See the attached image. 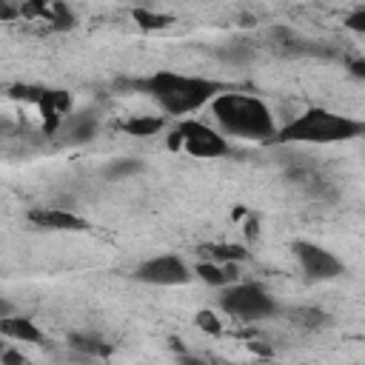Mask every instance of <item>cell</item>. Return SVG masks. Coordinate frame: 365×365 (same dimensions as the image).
<instances>
[{
    "instance_id": "cell-9",
    "label": "cell",
    "mask_w": 365,
    "mask_h": 365,
    "mask_svg": "<svg viewBox=\"0 0 365 365\" xmlns=\"http://www.w3.org/2000/svg\"><path fill=\"white\" fill-rule=\"evenodd\" d=\"M54 134H57L63 143H68V145H83V143L94 140V134H97V114H94V111L68 114V117L57 125Z\"/></svg>"
},
{
    "instance_id": "cell-27",
    "label": "cell",
    "mask_w": 365,
    "mask_h": 365,
    "mask_svg": "<svg viewBox=\"0 0 365 365\" xmlns=\"http://www.w3.org/2000/svg\"><path fill=\"white\" fill-rule=\"evenodd\" d=\"M299 365H305V362H299Z\"/></svg>"
},
{
    "instance_id": "cell-21",
    "label": "cell",
    "mask_w": 365,
    "mask_h": 365,
    "mask_svg": "<svg viewBox=\"0 0 365 365\" xmlns=\"http://www.w3.org/2000/svg\"><path fill=\"white\" fill-rule=\"evenodd\" d=\"M0 362H3V365H29V362H26L17 351H11V348H6V351L0 354Z\"/></svg>"
},
{
    "instance_id": "cell-1",
    "label": "cell",
    "mask_w": 365,
    "mask_h": 365,
    "mask_svg": "<svg viewBox=\"0 0 365 365\" xmlns=\"http://www.w3.org/2000/svg\"><path fill=\"white\" fill-rule=\"evenodd\" d=\"M134 88H140L151 100H157L160 108L171 117L194 114L222 91V86L217 80L194 77V74H177V71H154L148 77L134 80Z\"/></svg>"
},
{
    "instance_id": "cell-12",
    "label": "cell",
    "mask_w": 365,
    "mask_h": 365,
    "mask_svg": "<svg viewBox=\"0 0 365 365\" xmlns=\"http://www.w3.org/2000/svg\"><path fill=\"white\" fill-rule=\"evenodd\" d=\"M194 271H197V277H200L202 282H208V285H214V288H225V285H231V282L237 279V268H234V265L200 262Z\"/></svg>"
},
{
    "instance_id": "cell-19",
    "label": "cell",
    "mask_w": 365,
    "mask_h": 365,
    "mask_svg": "<svg viewBox=\"0 0 365 365\" xmlns=\"http://www.w3.org/2000/svg\"><path fill=\"white\" fill-rule=\"evenodd\" d=\"M197 325H200L202 331H208V334H220V331H222V325L217 322V317H214L211 311H200V314H197Z\"/></svg>"
},
{
    "instance_id": "cell-7",
    "label": "cell",
    "mask_w": 365,
    "mask_h": 365,
    "mask_svg": "<svg viewBox=\"0 0 365 365\" xmlns=\"http://www.w3.org/2000/svg\"><path fill=\"white\" fill-rule=\"evenodd\" d=\"M294 254L305 271V277L311 279H336L342 274V262L322 245L308 242V240H297L294 242Z\"/></svg>"
},
{
    "instance_id": "cell-25",
    "label": "cell",
    "mask_w": 365,
    "mask_h": 365,
    "mask_svg": "<svg viewBox=\"0 0 365 365\" xmlns=\"http://www.w3.org/2000/svg\"><path fill=\"white\" fill-rule=\"evenodd\" d=\"M351 71H354L356 77H365V63H362V60H354V63H351Z\"/></svg>"
},
{
    "instance_id": "cell-22",
    "label": "cell",
    "mask_w": 365,
    "mask_h": 365,
    "mask_svg": "<svg viewBox=\"0 0 365 365\" xmlns=\"http://www.w3.org/2000/svg\"><path fill=\"white\" fill-rule=\"evenodd\" d=\"M14 17H20V9H17V6H9V3L0 0V20H14Z\"/></svg>"
},
{
    "instance_id": "cell-13",
    "label": "cell",
    "mask_w": 365,
    "mask_h": 365,
    "mask_svg": "<svg viewBox=\"0 0 365 365\" xmlns=\"http://www.w3.org/2000/svg\"><path fill=\"white\" fill-rule=\"evenodd\" d=\"M165 128V117L163 114H143V117H131L123 123V131L131 137H154Z\"/></svg>"
},
{
    "instance_id": "cell-5",
    "label": "cell",
    "mask_w": 365,
    "mask_h": 365,
    "mask_svg": "<svg viewBox=\"0 0 365 365\" xmlns=\"http://www.w3.org/2000/svg\"><path fill=\"white\" fill-rule=\"evenodd\" d=\"M171 145L182 148L191 157H200V160H217V157L228 154V140L200 120H182L171 131Z\"/></svg>"
},
{
    "instance_id": "cell-6",
    "label": "cell",
    "mask_w": 365,
    "mask_h": 365,
    "mask_svg": "<svg viewBox=\"0 0 365 365\" xmlns=\"http://www.w3.org/2000/svg\"><path fill=\"white\" fill-rule=\"evenodd\" d=\"M134 277L148 285H185L191 279V268L177 254H160L137 265Z\"/></svg>"
},
{
    "instance_id": "cell-17",
    "label": "cell",
    "mask_w": 365,
    "mask_h": 365,
    "mask_svg": "<svg viewBox=\"0 0 365 365\" xmlns=\"http://www.w3.org/2000/svg\"><path fill=\"white\" fill-rule=\"evenodd\" d=\"M291 317H294V322L308 325V328H317V325L325 319V314L317 311V308H297V311H291Z\"/></svg>"
},
{
    "instance_id": "cell-14",
    "label": "cell",
    "mask_w": 365,
    "mask_h": 365,
    "mask_svg": "<svg viewBox=\"0 0 365 365\" xmlns=\"http://www.w3.org/2000/svg\"><path fill=\"white\" fill-rule=\"evenodd\" d=\"M68 345L77 354H86V356H108L111 354V342H103L94 334H71L68 336Z\"/></svg>"
},
{
    "instance_id": "cell-15",
    "label": "cell",
    "mask_w": 365,
    "mask_h": 365,
    "mask_svg": "<svg viewBox=\"0 0 365 365\" xmlns=\"http://www.w3.org/2000/svg\"><path fill=\"white\" fill-rule=\"evenodd\" d=\"M137 171H143V163H137V160H114V163H108V165L103 168V174H106L108 180L131 177V174H137Z\"/></svg>"
},
{
    "instance_id": "cell-16",
    "label": "cell",
    "mask_w": 365,
    "mask_h": 365,
    "mask_svg": "<svg viewBox=\"0 0 365 365\" xmlns=\"http://www.w3.org/2000/svg\"><path fill=\"white\" fill-rule=\"evenodd\" d=\"M202 251H208L220 262H240V259H245V248L242 245H208Z\"/></svg>"
},
{
    "instance_id": "cell-26",
    "label": "cell",
    "mask_w": 365,
    "mask_h": 365,
    "mask_svg": "<svg viewBox=\"0 0 365 365\" xmlns=\"http://www.w3.org/2000/svg\"><path fill=\"white\" fill-rule=\"evenodd\" d=\"M3 351H6V345H3V336H0V354H3Z\"/></svg>"
},
{
    "instance_id": "cell-2",
    "label": "cell",
    "mask_w": 365,
    "mask_h": 365,
    "mask_svg": "<svg viewBox=\"0 0 365 365\" xmlns=\"http://www.w3.org/2000/svg\"><path fill=\"white\" fill-rule=\"evenodd\" d=\"M211 114L220 123V128L231 137H242V140H254V143H268L277 137L271 108L254 94L220 91L211 100Z\"/></svg>"
},
{
    "instance_id": "cell-8",
    "label": "cell",
    "mask_w": 365,
    "mask_h": 365,
    "mask_svg": "<svg viewBox=\"0 0 365 365\" xmlns=\"http://www.w3.org/2000/svg\"><path fill=\"white\" fill-rule=\"evenodd\" d=\"M29 222L46 231H86L88 222L66 208H31L29 211Z\"/></svg>"
},
{
    "instance_id": "cell-10",
    "label": "cell",
    "mask_w": 365,
    "mask_h": 365,
    "mask_svg": "<svg viewBox=\"0 0 365 365\" xmlns=\"http://www.w3.org/2000/svg\"><path fill=\"white\" fill-rule=\"evenodd\" d=\"M40 108H43V117L48 120V131L54 134L57 125L68 117V108H71V97L66 91H57V88H43L40 94Z\"/></svg>"
},
{
    "instance_id": "cell-3",
    "label": "cell",
    "mask_w": 365,
    "mask_h": 365,
    "mask_svg": "<svg viewBox=\"0 0 365 365\" xmlns=\"http://www.w3.org/2000/svg\"><path fill=\"white\" fill-rule=\"evenodd\" d=\"M365 131V123L336 114L328 108H308L299 117H294L285 128L277 131L271 143H311V145H328V143H348Z\"/></svg>"
},
{
    "instance_id": "cell-20",
    "label": "cell",
    "mask_w": 365,
    "mask_h": 365,
    "mask_svg": "<svg viewBox=\"0 0 365 365\" xmlns=\"http://www.w3.org/2000/svg\"><path fill=\"white\" fill-rule=\"evenodd\" d=\"M345 23H348V29H354V31H365V6H359Z\"/></svg>"
},
{
    "instance_id": "cell-18",
    "label": "cell",
    "mask_w": 365,
    "mask_h": 365,
    "mask_svg": "<svg viewBox=\"0 0 365 365\" xmlns=\"http://www.w3.org/2000/svg\"><path fill=\"white\" fill-rule=\"evenodd\" d=\"M134 20L140 23V26H145V29H160V26H165L168 23V17H163V14H148V11H134Z\"/></svg>"
},
{
    "instance_id": "cell-11",
    "label": "cell",
    "mask_w": 365,
    "mask_h": 365,
    "mask_svg": "<svg viewBox=\"0 0 365 365\" xmlns=\"http://www.w3.org/2000/svg\"><path fill=\"white\" fill-rule=\"evenodd\" d=\"M0 336L17 339V342H31V345H40L43 342V331L34 325V319L17 317V314L0 319Z\"/></svg>"
},
{
    "instance_id": "cell-23",
    "label": "cell",
    "mask_w": 365,
    "mask_h": 365,
    "mask_svg": "<svg viewBox=\"0 0 365 365\" xmlns=\"http://www.w3.org/2000/svg\"><path fill=\"white\" fill-rule=\"evenodd\" d=\"M180 365H208V362L200 359V356H188V354H182V356H180Z\"/></svg>"
},
{
    "instance_id": "cell-4",
    "label": "cell",
    "mask_w": 365,
    "mask_h": 365,
    "mask_svg": "<svg viewBox=\"0 0 365 365\" xmlns=\"http://www.w3.org/2000/svg\"><path fill=\"white\" fill-rule=\"evenodd\" d=\"M220 305H222L225 314L240 317V319H265V317L277 314L274 297L257 282L225 285L222 294H220Z\"/></svg>"
},
{
    "instance_id": "cell-24",
    "label": "cell",
    "mask_w": 365,
    "mask_h": 365,
    "mask_svg": "<svg viewBox=\"0 0 365 365\" xmlns=\"http://www.w3.org/2000/svg\"><path fill=\"white\" fill-rule=\"evenodd\" d=\"M11 314H14V308H11V302L0 297V319H3V317H11Z\"/></svg>"
}]
</instances>
